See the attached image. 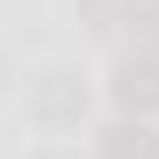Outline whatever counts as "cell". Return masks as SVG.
<instances>
[{
    "label": "cell",
    "instance_id": "cell-1",
    "mask_svg": "<svg viewBox=\"0 0 159 159\" xmlns=\"http://www.w3.org/2000/svg\"><path fill=\"white\" fill-rule=\"evenodd\" d=\"M80 116H87V87H80V72H36L29 80V123L36 130H80Z\"/></svg>",
    "mask_w": 159,
    "mask_h": 159
},
{
    "label": "cell",
    "instance_id": "cell-2",
    "mask_svg": "<svg viewBox=\"0 0 159 159\" xmlns=\"http://www.w3.org/2000/svg\"><path fill=\"white\" fill-rule=\"evenodd\" d=\"M109 94H116L123 116H159V51H138V43H130L116 58V72H109Z\"/></svg>",
    "mask_w": 159,
    "mask_h": 159
},
{
    "label": "cell",
    "instance_id": "cell-3",
    "mask_svg": "<svg viewBox=\"0 0 159 159\" xmlns=\"http://www.w3.org/2000/svg\"><path fill=\"white\" fill-rule=\"evenodd\" d=\"M94 159H159V130H152V116H116V123L94 138Z\"/></svg>",
    "mask_w": 159,
    "mask_h": 159
},
{
    "label": "cell",
    "instance_id": "cell-4",
    "mask_svg": "<svg viewBox=\"0 0 159 159\" xmlns=\"http://www.w3.org/2000/svg\"><path fill=\"white\" fill-rule=\"evenodd\" d=\"M130 7H138V0H80V22H87L94 36H116V29H130Z\"/></svg>",
    "mask_w": 159,
    "mask_h": 159
},
{
    "label": "cell",
    "instance_id": "cell-5",
    "mask_svg": "<svg viewBox=\"0 0 159 159\" xmlns=\"http://www.w3.org/2000/svg\"><path fill=\"white\" fill-rule=\"evenodd\" d=\"M130 43L159 51V0H138V7H130Z\"/></svg>",
    "mask_w": 159,
    "mask_h": 159
},
{
    "label": "cell",
    "instance_id": "cell-6",
    "mask_svg": "<svg viewBox=\"0 0 159 159\" xmlns=\"http://www.w3.org/2000/svg\"><path fill=\"white\" fill-rule=\"evenodd\" d=\"M36 159H80V152H65V145H43V152H36Z\"/></svg>",
    "mask_w": 159,
    "mask_h": 159
},
{
    "label": "cell",
    "instance_id": "cell-7",
    "mask_svg": "<svg viewBox=\"0 0 159 159\" xmlns=\"http://www.w3.org/2000/svg\"><path fill=\"white\" fill-rule=\"evenodd\" d=\"M0 87H7V58H0Z\"/></svg>",
    "mask_w": 159,
    "mask_h": 159
}]
</instances>
